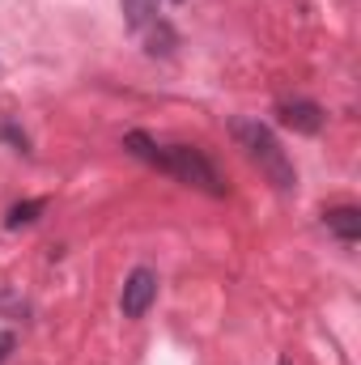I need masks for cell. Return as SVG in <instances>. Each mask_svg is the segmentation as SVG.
Returning a JSON list of instances; mask_svg holds the SVG:
<instances>
[{"label": "cell", "instance_id": "1", "mask_svg": "<svg viewBox=\"0 0 361 365\" xmlns=\"http://www.w3.org/2000/svg\"><path fill=\"white\" fill-rule=\"evenodd\" d=\"M123 149L136 158V162H145V166H153V170H162V175H171V179L187 182V187H200V191H208V195H225V179H221V170L204 158V149H195V145H158L149 132H128L123 136Z\"/></svg>", "mask_w": 361, "mask_h": 365}, {"label": "cell", "instance_id": "2", "mask_svg": "<svg viewBox=\"0 0 361 365\" xmlns=\"http://www.w3.org/2000/svg\"><path fill=\"white\" fill-rule=\"evenodd\" d=\"M230 136L238 140V149L260 166V175H264L276 191H293V187H298V170H293V162L285 158V149H280V140L272 136L268 123H260V119H230Z\"/></svg>", "mask_w": 361, "mask_h": 365}, {"label": "cell", "instance_id": "3", "mask_svg": "<svg viewBox=\"0 0 361 365\" xmlns=\"http://www.w3.org/2000/svg\"><path fill=\"white\" fill-rule=\"evenodd\" d=\"M153 302H158V272L153 268H132L128 280H123V293H119L123 319H145Z\"/></svg>", "mask_w": 361, "mask_h": 365}, {"label": "cell", "instance_id": "4", "mask_svg": "<svg viewBox=\"0 0 361 365\" xmlns=\"http://www.w3.org/2000/svg\"><path fill=\"white\" fill-rule=\"evenodd\" d=\"M276 119H280L285 128L302 132V136H319V132H323V123H327L323 106H319V102H310V98H280V102H276Z\"/></svg>", "mask_w": 361, "mask_h": 365}, {"label": "cell", "instance_id": "5", "mask_svg": "<svg viewBox=\"0 0 361 365\" xmlns=\"http://www.w3.org/2000/svg\"><path fill=\"white\" fill-rule=\"evenodd\" d=\"M323 225H327L340 242H349V247H353V242L361 238V208H357V204H336V208H327V212H323Z\"/></svg>", "mask_w": 361, "mask_h": 365}, {"label": "cell", "instance_id": "6", "mask_svg": "<svg viewBox=\"0 0 361 365\" xmlns=\"http://www.w3.org/2000/svg\"><path fill=\"white\" fill-rule=\"evenodd\" d=\"M175 43H179V34H175L162 17H158L153 26H145V51H149V56H171Z\"/></svg>", "mask_w": 361, "mask_h": 365}, {"label": "cell", "instance_id": "7", "mask_svg": "<svg viewBox=\"0 0 361 365\" xmlns=\"http://www.w3.org/2000/svg\"><path fill=\"white\" fill-rule=\"evenodd\" d=\"M47 208V200H26V204H13L9 208V217H4V225L9 230H17V225H30V221H39V212Z\"/></svg>", "mask_w": 361, "mask_h": 365}, {"label": "cell", "instance_id": "8", "mask_svg": "<svg viewBox=\"0 0 361 365\" xmlns=\"http://www.w3.org/2000/svg\"><path fill=\"white\" fill-rule=\"evenodd\" d=\"M0 136H4L9 145H17V149H26V145H30V140H26V132H17L13 123H4V128H0Z\"/></svg>", "mask_w": 361, "mask_h": 365}, {"label": "cell", "instance_id": "9", "mask_svg": "<svg viewBox=\"0 0 361 365\" xmlns=\"http://www.w3.org/2000/svg\"><path fill=\"white\" fill-rule=\"evenodd\" d=\"M9 353H13V336H9V331H0V361H4Z\"/></svg>", "mask_w": 361, "mask_h": 365}, {"label": "cell", "instance_id": "10", "mask_svg": "<svg viewBox=\"0 0 361 365\" xmlns=\"http://www.w3.org/2000/svg\"><path fill=\"white\" fill-rule=\"evenodd\" d=\"M276 365H293V361H289V357H280V361H276Z\"/></svg>", "mask_w": 361, "mask_h": 365}]
</instances>
